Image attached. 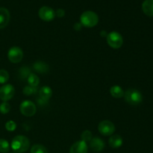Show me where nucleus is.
<instances>
[{
  "label": "nucleus",
  "instance_id": "423d86ee",
  "mask_svg": "<svg viewBox=\"0 0 153 153\" xmlns=\"http://www.w3.org/2000/svg\"><path fill=\"white\" fill-rule=\"evenodd\" d=\"M99 131L102 134L105 136H111L112 135L115 131V126L113 123H111L109 120H104L102 121L98 126Z\"/></svg>",
  "mask_w": 153,
  "mask_h": 153
},
{
  "label": "nucleus",
  "instance_id": "7ed1b4c3",
  "mask_svg": "<svg viewBox=\"0 0 153 153\" xmlns=\"http://www.w3.org/2000/svg\"><path fill=\"white\" fill-rule=\"evenodd\" d=\"M124 97L128 104L131 105H137L143 100L141 93L136 89H128L124 94Z\"/></svg>",
  "mask_w": 153,
  "mask_h": 153
},
{
  "label": "nucleus",
  "instance_id": "c85d7f7f",
  "mask_svg": "<svg viewBox=\"0 0 153 153\" xmlns=\"http://www.w3.org/2000/svg\"><path fill=\"white\" fill-rule=\"evenodd\" d=\"M10 153H16V152H10Z\"/></svg>",
  "mask_w": 153,
  "mask_h": 153
},
{
  "label": "nucleus",
  "instance_id": "a211bd4d",
  "mask_svg": "<svg viewBox=\"0 0 153 153\" xmlns=\"http://www.w3.org/2000/svg\"><path fill=\"white\" fill-rule=\"evenodd\" d=\"M28 82L29 84V86L37 88L38 86L39 83H40V79H39L37 75L34 74V73H31L28 78Z\"/></svg>",
  "mask_w": 153,
  "mask_h": 153
},
{
  "label": "nucleus",
  "instance_id": "20e7f679",
  "mask_svg": "<svg viewBox=\"0 0 153 153\" xmlns=\"http://www.w3.org/2000/svg\"><path fill=\"white\" fill-rule=\"evenodd\" d=\"M107 42L109 46L113 49H119L123 43V39L120 33L112 31L107 34Z\"/></svg>",
  "mask_w": 153,
  "mask_h": 153
},
{
  "label": "nucleus",
  "instance_id": "cd10ccee",
  "mask_svg": "<svg viewBox=\"0 0 153 153\" xmlns=\"http://www.w3.org/2000/svg\"><path fill=\"white\" fill-rule=\"evenodd\" d=\"M81 28H82V24L81 23H76L74 25V28L75 30H77V31H79V30L81 29Z\"/></svg>",
  "mask_w": 153,
  "mask_h": 153
},
{
  "label": "nucleus",
  "instance_id": "f8f14e48",
  "mask_svg": "<svg viewBox=\"0 0 153 153\" xmlns=\"http://www.w3.org/2000/svg\"><path fill=\"white\" fill-rule=\"evenodd\" d=\"M90 147L96 152H101L105 147V143L102 139L99 137H94L90 141Z\"/></svg>",
  "mask_w": 153,
  "mask_h": 153
},
{
  "label": "nucleus",
  "instance_id": "f3484780",
  "mask_svg": "<svg viewBox=\"0 0 153 153\" xmlns=\"http://www.w3.org/2000/svg\"><path fill=\"white\" fill-rule=\"evenodd\" d=\"M111 95L115 98H121V97H124V91L122 88L120 86L115 85L113 86L110 90Z\"/></svg>",
  "mask_w": 153,
  "mask_h": 153
},
{
  "label": "nucleus",
  "instance_id": "0eeeda50",
  "mask_svg": "<svg viewBox=\"0 0 153 153\" xmlns=\"http://www.w3.org/2000/svg\"><path fill=\"white\" fill-rule=\"evenodd\" d=\"M20 112L26 117H31L36 113L35 105L31 101L25 100L20 105Z\"/></svg>",
  "mask_w": 153,
  "mask_h": 153
},
{
  "label": "nucleus",
  "instance_id": "6ab92c4d",
  "mask_svg": "<svg viewBox=\"0 0 153 153\" xmlns=\"http://www.w3.org/2000/svg\"><path fill=\"white\" fill-rule=\"evenodd\" d=\"M31 74V69L28 67H21L19 69V76L21 79H28V76H30Z\"/></svg>",
  "mask_w": 153,
  "mask_h": 153
},
{
  "label": "nucleus",
  "instance_id": "bb28decb",
  "mask_svg": "<svg viewBox=\"0 0 153 153\" xmlns=\"http://www.w3.org/2000/svg\"><path fill=\"white\" fill-rule=\"evenodd\" d=\"M64 15H65V11H64V10H63V9H58V10L55 11V16H57L58 17L61 18L63 17Z\"/></svg>",
  "mask_w": 153,
  "mask_h": 153
},
{
  "label": "nucleus",
  "instance_id": "2eb2a0df",
  "mask_svg": "<svg viewBox=\"0 0 153 153\" xmlns=\"http://www.w3.org/2000/svg\"><path fill=\"white\" fill-rule=\"evenodd\" d=\"M33 67L34 70L39 73H46L49 70V65L43 61H37L33 64Z\"/></svg>",
  "mask_w": 153,
  "mask_h": 153
},
{
  "label": "nucleus",
  "instance_id": "6e6552de",
  "mask_svg": "<svg viewBox=\"0 0 153 153\" xmlns=\"http://www.w3.org/2000/svg\"><path fill=\"white\" fill-rule=\"evenodd\" d=\"M15 93L14 88L11 85H4L0 88V100L4 102L10 100Z\"/></svg>",
  "mask_w": 153,
  "mask_h": 153
},
{
  "label": "nucleus",
  "instance_id": "ddd939ff",
  "mask_svg": "<svg viewBox=\"0 0 153 153\" xmlns=\"http://www.w3.org/2000/svg\"><path fill=\"white\" fill-rule=\"evenodd\" d=\"M39 94H40V99L48 102L49 99L52 96V91L49 87L43 86L40 89Z\"/></svg>",
  "mask_w": 153,
  "mask_h": 153
},
{
  "label": "nucleus",
  "instance_id": "9d476101",
  "mask_svg": "<svg viewBox=\"0 0 153 153\" xmlns=\"http://www.w3.org/2000/svg\"><path fill=\"white\" fill-rule=\"evenodd\" d=\"M70 153H88V145L83 140L76 142L70 148Z\"/></svg>",
  "mask_w": 153,
  "mask_h": 153
},
{
  "label": "nucleus",
  "instance_id": "b1692460",
  "mask_svg": "<svg viewBox=\"0 0 153 153\" xmlns=\"http://www.w3.org/2000/svg\"><path fill=\"white\" fill-rule=\"evenodd\" d=\"M92 140V134L90 131L88 130H85L84 132H82V140H83L85 143H88L90 142Z\"/></svg>",
  "mask_w": 153,
  "mask_h": 153
},
{
  "label": "nucleus",
  "instance_id": "393cba45",
  "mask_svg": "<svg viewBox=\"0 0 153 153\" xmlns=\"http://www.w3.org/2000/svg\"><path fill=\"white\" fill-rule=\"evenodd\" d=\"M10 110V105L6 102L1 103L0 105V112H1L2 114H6L8 113Z\"/></svg>",
  "mask_w": 153,
  "mask_h": 153
},
{
  "label": "nucleus",
  "instance_id": "aec40b11",
  "mask_svg": "<svg viewBox=\"0 0 153 153\" xmlns=\"http://www.w3.org/2000/svg\"><path fill=\"white\" fill-rule=\"evenodd\" d=\"M10 150L9 143L4 139H0V152L7 153Z\"/></svg>",
  "mask_w": 153,
  "mask_h": 153
},
{
  "label": "nucleus",
  "instance_id": "4468645a",
  "mask_svg": "<svg viewBox=\"0 0 153 153\" xmlns=\"http://www.w3.org/2000/svg\"><path fill=\"white\" fill-rule=\"evenodd\" d=\"M142 10L148 16H153V0H145L142 4Z\"/></svg>",
  "mask_w": 153,
  "mask_h": 153
},
{
  "label": "nucleus",
  "instance_id": "dca6fc26",
  "mask_svg": "<svg viewBox=\"0 0 153 153\" xmlns=\"http://www.w3.org/2000/svg\"><path fill=\"white\" fill-rule=\"evenodd\" d=\"M123 144V138L118 134L112 135L109 139V145L111 147L114 149H117L122 146Z\"/></svg>",
  "mask_w": 153,
  "mask_h": 153
},
{
  "label": "nucleus",
  "instance_id": "a878e982",
  "mask_svg": "<svg viewBox=\"0 0 153 153\" xmlns=\"http://www.w3.org/2000/svg\"><path fill=\"white\" fill-rule=\"evenodd\" d=\"M16 128V124L13 121H7L5 124V128L8 131H13Z\"/></svg>",
  "mask_w": 153,
  "mask_h": 153
},
{
  "label": "nucleus",
  "instance_id": "f03ea898",
  "mask_svg": "<svg viewBox=\"0 0 153 153\" xmlns=\"http://www.w3.org/2000/svg\"><path fill=\"white\" fill-rule=\"evenodd\" d=\"M80 23L87 28H92L97 25L99 22V16L95 12L87 10L82 13L80 17Z\"/></svg>",
  "mask_w": 153,
  "mask_h": 153
},
{
  "label": "nucleus",
  "instance_id": "5701e85b",
  "mask_svg": "<svg viewBox=\"0 0 153 153\" xmlns=\"http://www.w3.org/2000/svg\"><path fill=\"white\" fill-rule=\"evenodd\" d=\"M37 91V88H34V87L31 86H26L23 89V94L25 96H30L32 95V94H36Z\"/></svg>",
  "mask_w": 153,
  "mask_h": 153
},
{
  "label": "nucleus",
  "instance_id": "412c9836",
  "mask_svg": "<svg viewBox=\"0 0 153 153\" xmlns=\"http://www.w3.org/2000/svg\"><path fill=\"white\" fill-rule=\"evenodd\" d=\"M31 153H48L45 146L40 144H35L31 147Z\"/></svg>",
  "mask_w": 153,
  "mask_h": 153
},
{
  "label": "nucleus",
  "instance_id": "1a4fd4ad",
  "mask_svg": "<svg viewBox=\"0 0 153 153\" xmlns=\"http://www.w3.org/2000/svg\"><path fill=\"white\" fill-rule=\"evenodd\" d=\"M39 17L43 21H52L55 17V11L48 6L40 7L38 11Z\"/></svg>",
  "mask_w": 153,
  "mask_h": 153
},
{
  "label": "nucleus",
  "instance_id": "39448f33",
  "mask_svg": "<svg viewBox=\"0 0 153 153\" xmlns=\"http://www.w3.org/2000/svg\"><path fill=\"white\" fill-rule=\"evenodd\" d=\"M7 57H8V59L10 62L16 64V63H19L22 61V57H23V52L19 47L13 46L9 49Z\"/></svg>",
  "mask_w": 153,
  "mask_h": 153
},
{
  "label": "nucleus",
  "instance_id": "9b49d317",
  "mask_svg": "<svg viewBox=\"0 0 153 153\" xmlns=\"http://www.w3.org/2000/svg\"><path fill=\"white\" fill-rule=\"evenodd\" d=\"M10 13L4 7H0V29L5 28L10 21Z\"/></svg>",
  "mask_w": 153,
  "mask_h": 153
},
{
  "label": "nucleus",
  "instance_id": "f257e3e1",
  "mask_svg": "<svg viewBox=\"0 0 153 153\" xmlns=\"http://www.w3.org/2000/svg\"><path fill=\"white\" fill-rule=\"evenodd\" d=\"M11 148L13 152L22 153L26 152L30 146V141L28 137L23 135H17L12 140Z\"/></svg>",
  "mask_w": 153,
  "mask_h": 153
},
{
  "label": "nucleus",
  "instance_id": "4be33fe9",
  "mask_svg": "<svg viewBox=\"0 0 153 153\" xmlns=\"http://www.w3.org/2000/svg\"><path fill=\"white\" fill-rule=\"evenodd\" d=\"M9 74L5 70H0V84H4L8 81Z\"/></svg>",
  "mask_w": 153,
  "mask_h": 153
}]
</instances>
